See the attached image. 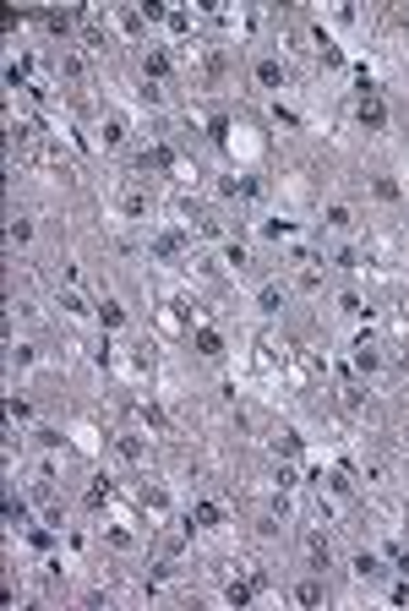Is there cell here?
Instances as JSON below:
<instances>
[{
	"mask_svg": "<svg viewBox=\"0 0 409 611\" xmlns=\"http://www.w3.org/2000/svg\"><path fill=\"white\" fill-rule=\"evenodd\" d=\"M360 104H355V121H360V131H388V104H382V93L371 87L366 77H360Z\"/></svg>",
	"mask_w": 409,
	"mask_h": 611,
	"instance_id": "obj_1",
	"label": "cell"
},
{
	"mask_svg": "<svg viewBox=\"0 0 409 611\" xmlns=\"http://www.w3.org/2000/svg\"><path fill=\"white\" fill-rule=\"evenodd\" d=\"M137 169H175V147L169 143H147L137 153Z\"/></svg>",
	"mask_w": 409,
	"mask_h": 611,
	"instance_id": "obj_2",
	"label": "cell"
},
{
	"mask_svg": "<svg viewBox=\"0 0 409 611\" xmlns=\"http://www.w3.org/2000/svg\"><path fill=\"white\" fill-rule=\"evenodd\" d=\"M284 61H273V55H262V61H257V82H262V87H284Z\"/></svg>",
	"mask_w": 409,
	"mask_h": 611,
	"instance_id": "obj_3",
	"label": "cell"
},
{
	"mask_svg": "<svg viewBox=\"0 0 409 611\" xmlns=\"http://www.w3.org/2000/svg\"><path fill=\"white\" fill-rule=\"evenodd\" d=\"M169 71H175V61H169L164 49H147L142 55V77H169Z\"/></svg>",
	"mask_w": 409,
	"mask_h": 611,
	"instance_id": "obj_4",
	"label": "cell"
},
{
	"mask_svg": "<svg viewBox=\"0 0 409 611\" xmlns=\"http://www.w3.org/2000/svg\"><path fill=\"white\" fill-rule=\"evenodd\" d=\"M349 568H355V579H377V573H382V557H377V551H355Z\"/></svg>",
	"mask_w": 409,
	"mask_h": 611,
	"instance_id": "obj_5",
	"label": "cell"
},
{
	"mask_svg": "<svg viewBox=\"0 0 409 611\" xmlns=\"http://www.w3.org/2000/svg\"><path fill=\"white\" fill-rule=\"evenodd\" d=\"M322 579H300V584H295V600H300V606H322Z\"/></svg>",
	"mask_w": 409,
	"mask_h": 611,
	"instance_id": "obj_6",
	"label": "cell"
},
{
	"mask_svg": "<svg viewBox=\"0 0 409 611\" xmlns=\"http://www.w3.org/2000/svg\"><path fill=\"white\" fill-rule=\"evenodd\" d=\"M191 519H197L202 530H213V524H224V508H219V502H197V508H191Z\"/></svg>",
	"mask_w": 409,
	"mask_h": 611,
	"instance_id": "obj_7",
	"label": "cell"
},
{
	"mask_svg": "<svg viewBox=\"0 0 409 611\" xmlns=\"http://www.w3.org/2000/svg\"><path fill=\"white\" fill-rule=\"evenodd\" d=\"M229 606H251V595H257V584H251V579H229Z\"/></svg>",
	"mask_w": 409,
	"mask_h": 611,
	"instance_id": "obj_8",
	"label": "cell"
},
{
	"mask_svg": "<svg viewBox=\"0 0 409 611\" xmlns=\"http://www.w3.org/2000/svg\"><path fill=\"white\" fill-rule=\"evenodd\" d=\"M377 366H382L377 344H366V339H360V344H355V371H377Z\"/></svg>",
	"mask_w": 409,
	"mask_h": 611,
	"instance_id": "obj_9",
	"label": "cell"
},
{
	"mask_svg": "<svg viewBox=\"0 0 409 611\" xmlns=\"http://www.w3.org/2000/svg\"><path fill=\"white\" fill-rule=\"evenodd\" d=\"M197 349H202L207 361H213V355H224V339H219L213 327H197Z\"/></svg>",
	"mask_w": 409,
	"mask_h": 611,
	"instance_id": "obj_10",
	"label": "cell"
},
{
	"mask_svg": "<svg viewBox=\"0 0 409 611\" xmlns=\"http://www.w3.org/2000/svg\"><path fill=\"white\" fill-rule=\"evenodd\" d=\"M153 251H159V257H181V251H185V241L175 235V229H164L159 241H153Z\"/></svg>",
	"mask_w": 409,
	"mask_h": 611,
	"instance_id": "obj_11",
	"label": "cell"
},
{
	"mask_svg": "<svg viewBox=\"0 0 409 611\" xmlns=\"http://www.w3.org/2000/svg\"><path fill=\"white\" fill-rule=\"evenodd\" d=\"M371 191H377L382 202H398V197H404V191H398V181H393V175H377V181H371Z\"/></svg>",
	"mask_w": 409,
	"mask_h": 611,
	"instance_id": "obj_12",
	"label": "cell"
},
{
	"mask_svg": "<svg viewBox=\"0 0 409 611\" xmlns=\"http://www.w3.org/2000/svg\"><path fill=\"white\" fill-rule=\"evenodd\" d=\"M257 306H262L267 317H273V311L284 306V289H279V284H262V295H257Z\"/></svg>",
	"mask_w": 409,
	"mask_h": 611,
	"instance_id": "obj_13",
	"label": "cell"
},
{
	"mask_svg": "<svg viewBox=\"0 0 409 611\" xmlns=\"http://www.w3.org/2000/svg\"><path fill=\"white\" fill-rule=\"evenodd\" d=\"M327 224H333V229H349V224H355V213H349L344 202H333V207H327Z\"/></svg>",
	"mask_w": 409,
	"mask_h": 611,
	"instance_id": "obj_14",
	"label": "cell"
},
{
	"mask_svg": "<svg viewBox=\"0 0 409 611\" xmlns=\"http://www.w3.org/2000/svg\"><path fill=\"white\" fill-rule=\"evenodd\" d=\"M273 448L284 453V459H295V453H300V437H295V431H279V437H273Z\"/></svg>",
	"mask_w": 409,
	"mask_h": 611,
	"instance_id": "obj_15",
	"label": "cell"
},
{
	"mask_svg": "<svg viewBox=\"0 0 409 611\" xmlns=\"http://www.w3.org/2000/svg\"><path fill=\"white\" fill-rule=\"evenodd\" d=\"M306 551H311V568H327V540H322V535H311Z\"/></svg>",
	"mask_w": 409,
	"mask_h": 611,
	"instance_id": "obj_16",
	"label": "cell"
},
{
	"mask_svg": "<svg viewBox=\"0 0 409 611\" xmlns=\"http://www.w3.org/2000/svg\"><path fill=\"white\" fill-rule=\"evenodd\" d=\"M99 317H104V327H121V322H126V311H121L115 301H104V306H99Z\"/></svg>",
	"mask_w": 409,
	"mask_h": 611,
	"instance_id": "obj_17",
	"label": "cell"
},
{
	"mask_svg": "<svg viewBox=\"0 0 409 611\" xmlns=\"http://www.w3.org/2000/svg\"><path fill=\"white\" fill-rule=\"evenodd\" d=\"M207 137H213V143H224V137H229V115H213V121H207Z\"/></svg>",
	"mask_w": 409,
	"mask_h": 611,
	"instance_id": "obj_18",
	"label": "cell"
},
{
	"mask_svg": "<svg viewBox=\"0 0 409 611\" xmlns=\"http://www.w3.org/2000/svg\"><path fill=\"white\" fill-rule=\"evenodd\" d=\"M338 311H349V317H360V311H366V301H360V295L349 289V295H338Z\"/></svg>",
	"mask_w": 409,
	"mask_h": 611,
	"instance_id": "obj_19",
	"label": "cell"
},
{
	"mask_svg": "<svg viewBox=\"0 0 409 611\" xmlns=\"http://www.w3.org/2000/svg\"><path fill=\"white\" fill-rule=\"evenodd\" d=\"M6 524H28V502L11 497V502H6Z\"/></svg>",
	"mask_w": 409,
	"mask_h": 611,
	"instance_id": "obj_20",
	"label": "cell"
},
{
	"mask_svg": "<svg viewBox=\"0 0 409 611\" xmlns=\"http://www.w3.org/2000/svg\"><path fill=\"white\" fill-rule=\"evenodd\" d=\"M49 28H55V33H71V28H77V17H71V11H49Z\"/></svg>",
	"mask_w": 409,
	"mask_h": 611,
	"instance_id": "obj_21",
	"label": "cell"
},
{
	"mask_svg": "<svg viewBox=\"0 0 409 611\" xmlns=\"http://www.w3.org/2000/svg\"><path fill=\"white\" fill-rule=\"evenodd\" d=\"M121 207H126V219H142V213H147V202H142V197H137V191H131V197H126Z\"/></svg>",
	"mask_w": 409,
	"mask_h": 611,
	"instance_id": "obj_22",
	"label": "cell"
},
{
	"mask_svg": "<svg viewBox=\"0 0 409 611\" xmlns=\"http://www.w3.org/2000/svg\"><path fill=\"white\" fill-rule=\"evenodd\" d=\"M6 235H11V241L22 246V241H28V235H33V224H28V219H11V229H6Z\"/></svg>",
	"mask_w": 409,
	"mask_h": 611,
	"instance_id": "obj_23",
	"label": "cell"
},
{
	"mask_svg": "<svg viewBox=\"0 0 409 611\" xmlns=\"http://www.w3.org/2000/svg\"><path fill=\"white\" fill-rule=\"evenodd\" d=\"M6 415L11 421H28V399H6Z\"/></svg>",
	"mask_w": 409,
	"mask_h": 611,
	"instance_id": "obj_24",
	"label": "cell"
},
{
	"mask_svg": "<svg viewBox=\"0 0 409 611\" xmlns=\"http://www.w3.org/2000/svg\"><path fill=\"white\" fill-rule=\"evenodd\" d=\"M121 459H142V442L137 437H121Z\"/></svg>",
	"mask_w": 409,
	"mask_h": 611,
	"instance_id": "obj_25",
	"label": "cell"
},
{
	"mask_svg": "<svg viewBox=\"0 0 409 611\" xmlns=\"http://www.w3.org/2000/svg\"><path fill=\"white\" fill-rule=\"evenodd\" d=\"M61 306L71 311V317H82V311H87V301H82V295H61Z\"/></svg>",
	"mask_w": 409,
	"mask_h": 611,
	"instance_id": "obj_26",
	"label": "cell"
}]
</instances>
